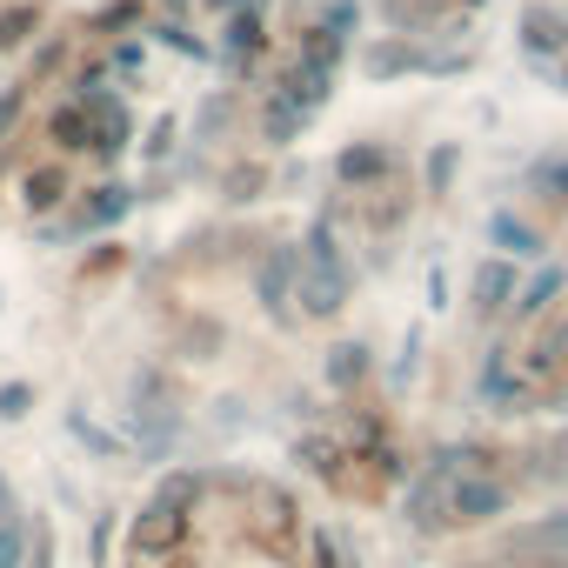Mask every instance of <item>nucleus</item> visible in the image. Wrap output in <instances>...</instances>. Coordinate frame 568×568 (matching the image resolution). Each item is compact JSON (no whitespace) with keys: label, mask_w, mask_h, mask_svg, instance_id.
Returning <instances> with one entry per match:
<instances>
[{"label":"nucleus","mask_w":568,"mask_h":568,"mask_svg":"<svg viewBox=\"0 0 568 568\" xmlns=\"http://www.w3.org/2000/svg\"><path fill=\"white\" fill-rule=\"evenodd\" d=\"M181 501H194V475H174L148 495V508L134 515V555H161L181 535Z\"/></svg>","instance_id":"f257e3e1"},{"label":"nucleus","mask_w":568,"mask_h":568,"mask_svg":"<svg viewBox=\"0 0 568 568\" xmlns=\"http://www.w3.org/2000/svg\"><path fill=\"white\" fill-rule=\"evenodd\" d=\"M501 508H508V488H501L495 475L462 468V475L448 481V515H455V521H495Z\"/></svg>","instance_id":"f03ea898"},{"label":"nucleus","mask_w":568,"mask_h":568,"mask_svg":"<svg viewBox=\"0 0 568 568\" xmlns=\"http://www.w3.org/2000/svg\"><path fill=\"white\" fill-rule=\"evenodd\" d=\"M515 34H521V54H535V61H568V14H561V8H548V0L521 8Z\"/></svg>","instance_id":"7ed1b4c3"},{"label":"nucleus","mask_w":568,"mask_h":568,"mask_svg":"<svg viewBox=\"0 0 568 568\" xmlns=\"http://www.w3.org/2000/svg\"><path fill=\"white\" fill-rule=\"evenodd\" d=\"M295 281H302V247H267V261L254 267V295H261V308L281 315V308H288V295H295Z\"/></svg>","instance_id":"20e7f679"},{"label":"nucleus","mask_w":568,"mask_h":568,"mask_svg":"<svg viewBox=\"0 0 568 568\" xmlns=\"http://www.w3.org/2000/svg\"><path fill=\"white\" fill-rule=\"evenodd\" d=\"M342 302H348V267H302V308L308 315H342Z\"/></svg>","instance_id":"39448f33"},{"label":"nucleus","mask_w":568,"mask_h":568,"mask_svg":"<svg viewBox=\"0 0 568 568\" xmlns=\"http://www.w3.org/2000/svg\"><path fill=\"white\" fill-rule=\"evenodd\" d=\"M388 168H395V154H388V148H375V141H362V148H342V154H335V174H342L348 187H375Z\"/></svg>","instance_id":"423d86ee"},{"label":"nucleus","mask_w":568,"mask_h":568,"mask_svg":"<svg viewBox=\"0 0 568 568\" xmlns=\"http://www.w3.org/2000/svg\"><path fill=\"white\" fill-rule=\"evenodd\" d=\"M488 241L501 247V261H541V234H535L528 221H515L508 207H501V214L488 221Z\"/></svg>","instance_id":"0eeeda50"},{"label":"nucleus","mask_w":568,"mask_h":568,"mask_svg":"<svg viewBox=\"0 0 568 568\" xmlns=\"http://www.w3.org/2000/svg\"><path fill=\"white\" fill-rule=\"evenodd\" d=\"M128 207H134V187H101L94 201H81V214H74V234L114 227V221H128Z\"/></svg>","instance_id":"6e6552de"},{"label":"nucleus","mask_w":568,"mask_h":568,"mask_svg":"<svg viewBox=\"0 0 568 568\" xmlns=\"http://www.w3.org/2000/svg\"><path fill=\"white\" fill-rule=\"evenodd\" d=\"M508 295H515V261H481V267H475V308L495 315Z\"/></svg>","instance_id":"1a4fd4ad"},{"label":"nucleus","mask_w":568,"mask_h":568,"mask_svg":"<svg viewBox=\"0 0 568 568\" xmlns=\"http://www.w3.org/2000/svg\"><path fill=\"white\" fill-rule=\"evenodd\" d=\"M442 488H448V475H442V468H428V475L408 488V521H415V528H428V535L442 528V515H435V495H442Z\"/></svg>","instance_id":"9d476101"},{"label":"nucleus","mask_w":568,"mask_h":568,"mask_svg":"<svg viewBox=\"0 0 568 568\" xmlns=\"http://www.w3.org/2000/svg\"><path fill=\"white\" fill-rule=\"evenodd\" d=\"M561 281H568V274H561L555 261H548V267H535V281H528V288L515 295V302H521V315H541V308H548V302L561 295Z\"/></svg>","instance_id":"9b49d317"},{"label":"nucleus","mask_w":568,"mask_h":568,"mask_svg":"<svg viewBox=\"0 0 568 568\" xmlns=\"http://www.w3.org/2000/svg\"><path fill=\"white\" fill-rule=\"evenodd\" d=\"M481 395H488V402H521V395H528V382H521V375H508V362H501V355H488V368H481Z\"/></svg>","instance_id":"f8f14e48"},{"label":"nucleus","mask_w":568,"mask_h":568,"mask_svg":"<svg viewBox=\"0 0 568 568\" xmlns=\"http://www.w3.org/2000/svg\"><path fill=\"white\" fill-rule=\"evenodd\" d=\"M21 194H28V207H54V201L68 194V174H61V168H34V174L21 181Z\"/></svg>","instance_id":"ddd939ff"},{"label":"nucleus","mask_w":568,"mask_h":568,"mask_svg":"<svg viewBox=\"0 0 568 568\" xmlns=\"http://www.w3.org/2000/svg\"><path fill=\"white\" fill-rule=\"evenodd\" d=\"M402 68H428L415 48H402V41H382V48H368V74H402Z\"/></svg>","instance_id":"4468645a"},{"label":"nucleus","mask_w":568,"mask_h":568,"mask_svg":"<svg viewBox=\"0 0 568 568\" xmlns=\"http://www.w3.org/2000/svg\"><path fill=\"white\" fill-rule=\"evenodd\" d=\"M302 128H308V114H302L295 101H274V108H267V141H295Z\"/></svg>","instance_id":"2eb2a0df"},{"label":"nucleus","mask_w":568,"mask_h":568,"mask_svg":"<svg viewBox=\"0 0 568 568\" xmlns=\"http://www.w3.org/2000/svg\"><path fill=\"white\" fill-rule=\"evenodd\" d=\"M54 141H61V148H88V141H94L88 108H61V114H54Z\"/></svg>","instance_id":"dca6fc26"},{"label":"nucleus","mask_w":568,"mask_h":568,"mask_svg":"<svg viewBox=\"0 0 568 568\" xmlns=\"http://www.w3.org/2000/svg\"><path fill=\"white\" fill-rule=\"evenodd\" d=\"M355 21H362V8H355V0H328V14H322V28H315V34H328V41H348V34H355Z\"/></svg>","instance_id":"f3484780"},{"label":"nucleus","mask_w":568,"mask_h":568,"mask_svg":"<svg viewBox=\"0 0 568 568\" xmlns=\"http://www.w3.org/2000/svg\"><path fill=\"white\" fill-rule=\"evenodd\" d=\"M254 48H261V21H254V8H247V14L227 21V54L241 61V54H254Z\"/></svg>","instance_id":"a211bd4d"},{"label":"nucleus","mask_w":568,"mask_h":568,"mask_svg":"<svg viewBox=\"0 0 568 568\" xmlns=\"http://www.w3.org/2000/svg\"><path fill=\"white\" fill-rule=\"evenodd\" d=\"M328 375H335L342 388H348V382H362V375H368V348H362V342H348V348H335V362H328Z\"/></svg>","instance_id":"6ab92c4d"},{"label":"nucleus","mask_w":568,"mask_h":568,"mask_svg":"<svg viewBox=\"0 0 568 568\" xmlns=\"http://www.w3.org/2000/svg\"><path fill=\"white\" fill-rule=\"evenodd\" d=\"M448 181H455V141H442V148H435V154H428V187H435V194H442V187H448Z\"/></svg>","instance_id":"aec40b11"},{"label":"nucleus","mask_w":568,"mask_h":568,"mask_svg":"<svg viewBox=\"0 0 568 568\" xmlns=\"http://www.w3.org/2000/svg\"><path fill=\"white\" fill-rule=\"evenodd\" d=\"M28 28H34V8H14V14H0V48H14Z\"/></svg>","instance_id":"412c9836"},{"label":"nucleus","mask_w":568,"mask_h":568,"mask_svg":"<svg viewBox=\"0 0 568 568\" xmlns=\"http://www.w3.org/2000/svg\"><path fill=\"white\" fill-rule=\"evenodd\" d=\"M535 181H541L548 194H561V201H568V154H561V161H541V174H535Z\"/></svg>","instance_id":"4be33fe9"},{"label":"nucleus","mask_w":568,"mask_h":568,"mask_svg":"<svg viewBox=\"0 0 568 568\" xmlns=\"http://www.w3.org/2000/svg\"><path fill=\"white\" fill-rule=\"evenodd\" d=\"M21 101H28L21 88H0V134H8V128L21 121Z\"/></svg>","instance_id":"5701e85b"},{"label":"nucleus","mask_w":568,"mask_h":568,"mask_svg":"<svg viewBox=\"0 0 568 568\" xmlns=\"http://www.w3.org/2000/svg\"><path fill=\"white\" fill-rule=\"evenodd\" d=\"M28 402H34V395H28V382H14V388H0V415H28Z\"/></svg>","instance_id":"b1692460"},{"label":"nucleus","mask_w":568,"mask_h":568,"mask_svg":"<svg viewBox=\"0 0 568 568\" xmlns=\"http://www.w3.org/2000/svg\"><path fill=\"white\" fill-rule=\"evenodd\" d=\"M0 568H21V535L0 528Z\"/></svg>","instance_id":"393cba45"},{"label":"nucleus","mask_w":568,"mask_h":568,"mask_svg":"<svg viewBox=\"0 0 568 568\" xmlns=\"http://www.w3.org/2000/svg\"><path fill=\"white\" fill-rule=\"evenodd\" d=\"M214 8H234V0H214ZM247 8H254V0H247Z\"/></svg>","instance_id":"a878e982"},{"label":"nucleus","mask_w":568,"mask_h":568,"mask_svg":"<svg viewBox=\"0 0 568 568\" xmlns=\"http://www.w3.org/2000/svg\"><path fill=\"white\" fill-rule=\"evenodd\" d=\"M561 88H568V61H561Z\"/></svg>","instance_id":"bb28decb"}]
</instances>
